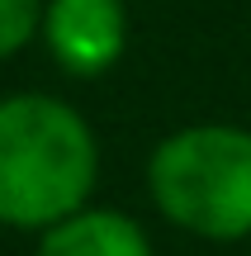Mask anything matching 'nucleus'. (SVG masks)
<instances>
[{
  "label": "nucleus",
  "instance_id": "39448f33",
  "mask_svg": "<svg viewBox=\"0 0 251 256\" xmlns=\"http://www.w3.org/2000/svg\"><path fill=\"white\" fill-rule=\"evenodd\" d=\"M47 0H0V62L19 57L38 34H43Z\"/></svg>",
  "mask_w": 251,
  "mask_h": 256
},
{
  "label": "nucleus",
  "instance_id": "f257e3e1",
  "mask_svg": "<svg viewBox=\"0 0 251 256\" xmlns=\"http://www.w3.org/2000/svg\"><path fill=\"white\" fill-rule=\"evenodd\" d=\"M100 138L71 100L0 95V223L43 232L95 200Z\"/></svg>",
  "mask_w": 251,
  "mask_h": 256
},
{
  "label": "nucleus",
  "instance_id": "20e7f679",
  "mask_svg": "<svg viewBox=\"0 0 251 256\" xmlns=\"http://www.w3.org/2000/svg\"><path fill=\"white\" fill-rule=\"evenodd\" d=\"M33 256H157V247L133 214L85 204L71 218L38 232Z\"/></svg>",
  "mask_w": 251,
  "mask_h": 256
},
{
  "label": "nucleus",
  "instance_id": "7ed1b4c3",
  "mask_svg": "<svg viewBox=\"0 0 251 256\" xmlns=\"http://www.w3.org/2000/svg\"><path fill=\"white\" fill-rule=\"evenodd\" d=\"M38 38L66 76L95 81L123 62L133 19L123 0H47Z\"/></svg>",
  "mask_w": 251,
  "mask_h": 256
},
{
  "label": "nucleus",
  "instance_id": "f03ea898",
  "mask_svg": "<svg viewBox=\"0 0 251 256\" xmlns=\"http://www.w3.org/2000/svg\"><path fill=\"white\" fill-rule=\"evenodd\" d=\"M147 194L171 228L199 242L251 238V128L185 124L147 156Z\"/></svg>",
  "mask_w": 251,
  "mask_h": 256
},
{
  "label": "nucleus",
  "instance_id": "423d86ee",
  "mask_svg": "<svg viewBox=\"0 0 251 256\" xmlns=\"http://www.w3.org/2000/svg\"><path fill=\"white\" fill-rule=\"evenodd\" d=\"M0 228H5V223H0Z\"/></svg>",
  "mask_w": 251,
  "mask_h": 256
}]
</instances>
